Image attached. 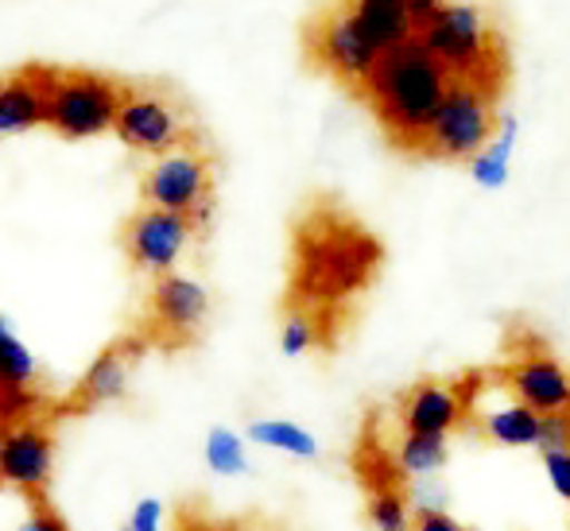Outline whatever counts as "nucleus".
Segmentation results:
<instances>
[{
  "instance_id": "412c9836",
  "label": "nucleus",
  "mask_w": 570,
  "mask_h": 531,
  "mask_svg": "<svg viewBox=\"0 0 570 531\" xmlns=\"http://www.w3.org/2000/svg\"><path fill=\"white\" fill-rule=\"evenodd\" d=\"M331 315L334 311H315V307H287L284 326H279V350L284 357H303L315 345L331 342Z\"/></svg>"
},
{
  "instance_id": "dca6fc26",
  "label": "nucleus",
  "mask_w": 570,
  "mask_h": 531,
  "mask_svg": "<svg viewBox=\"0 0 570 531\" xmlns=\"http://www.w3.org/2000/svg\"><path fill=\"white\" fill-rule=\"evenodd\" d=\"M132 357H136L132 342H117L109 350H101L90 361V368L82 373V381L75 384V392H70V407L75 412H94V407L125 400L128 376H132Z\"/></svg>"
},
{
  "instance_id": "cd10ccee",
  "label": "nucleus",
  "mask_w": 570,
  "mask_h": 531,
  "mask_svg": "<svg viewBox=\"0 0 570 531\" xmlns=\"http://www.w3.org/2000/svg\"><path fill=\"white\" fill-rule=\"evenodd\" d=\"M20 531H67V524H62L43 501H36V509H31V517L20 524Z\"/></svg>"
},
{
  "instance_id": "39448f33",
  "label": "nucleus",
  "mask_w": 570,
  "mask_h": 531,
  "mask_svg": "<svg viewBox=\"0 0 570 531\" xmlns=\"http://www.w3.org/2000/svg\"><path fill=\"white\" fill-rule=\"evenodd\" d=\"M497 94L478 82H451L443 106L423 132L420 156L470 164L497 132Z\"/></svg>"
},
{
  "instance_id": "393cba45",
  "label": "nucleus",
  "mask_w": 570,
  "mask_h": 531,
  "mask_svg": "<svg viewBox=\"0 0 570 531\" xmlns=\"http://www.w3.org/2000/svg\"><path fill=\"white\" fill-rule=\"evenodd\" d=\"M543 470H548V478H551V489H556L563 501H570V446L548 450V454H543Z\"/></svg>"
},
{
  "instance_id": "f257e3e1",
  "label": "nucleus",
  "mask_w": 570,
  "mask_h": 531,
  "mask_svg": "<svg viewBox=\"0 0 570 531\" xmlns=\"http://www.w3.org/2000/svg\"><path fill=\"white\" fill-rule=\"evenodd\" d=\"M384 248L365 225L334 206H315L295 229L292 307L338 311L373 284Z\"/></svg>"
},
{
  "instance_id": "b1692460",
  "label": "nucleus",
  "mask_w": 570,
  "mask_h": 531,
  "mask_svg": "<svg viewBox=\"0 0 570 531\" xmlns=\"http://www.w3.org/2000/svg\"><path fill=\"white\" fill-rule=\"evenodd\" d=\"M203 458L218 478H240L248 473V450H245V439H240L233 426H214L206 434V446H203Z\"/></svg>"
},
{
  "instance_id": "f03ea898",
  "label": "nucleus",
  "mask_w": 570,
  "mask_h": 531,
  "mask_svg": "<svg viewBox=\"0 0 570 531\" xmlns=\"http://www.w3.org/2000/svg\"><path fill=\"white\" fill-rule=\"evenodd\" d=\"M446 90H451V75L443 70V62L420 39H407L381 55L368 82L361 86V98L396 148L420 151L423 132L443 106Z\"/></svg>"
},
{
  "instance_id": "2eb2a0df",
  "label": "nucleus",
  "mask_w": 570,
  "mask_h": 531,
  "mask_svg": "<svg viewBox=\"0 0 570 531\" xmlns=\"http://www.w3.org/2000/svg\"><path fill=\"white\" fill-rule=\"evenodd\" d=\"M55 70L59 67H20L0 78V136H20L47 125Z\"/></svg>"
},
{
  "instance_id": "f3484780",
  "label": "nucleus",
  "mask_w": 570,
  "mask_h": 531,
  "mask_svg": "<svg viewBox=\"0 0 570 531\" xmlns=\"http://www.w3.org/2000/svg\"><path fill=\"white\" fill-rule=\"evenodd\" d=\"M39 381V365L31 350L12 334L4 318H0V420H12L31 404V389Z\"/></svg>"
},
{
  "instance_id": "5701e85b",
  "label": "nucleus",
  "mask_w": 570,
  "mask_h": 531,
  "mask_svg": "<svg viewBox=\"0 0 570 531\" xmlns=\"http://www.w3.org/2000/svg\"><path fill=\"white\" fill-rule=\"evenodd\" d=\"M365 520L373 531H412L415 512H412V501H407L404 489L384 485V489H373V493H368Z\"/></svg>"
},
{
  "instance_id": "9b49d317",
  "label": "nucleus",
  "mask_w": 570,
  "mask_h": 531,
  "mask_svg": "<svg viewBox=\"0 0 570 531\" xmlns=\"http://www.w3.org/2000/svg\"><path fill=\"white\" fill-rule=\"evenodd\" d=\"M210 318V295L198 279L167 272L148 287V337L164 345H183Z\"/></svg>"
},
{
  "instance_id": "a878e982",
  "label": "nucleus",
  "mask_w": 570,
  "mask_h": 531,
  "mask_svg": "<svg viewBox=\"0 0 570 531\" xmlns=\"http://www.w3.org/2000/svg\"><path fill=\"white\" fill-rule=\"evenodd\" d=\"M125 531H164V504L156 496H144L132 509V517H128Z\"/></svg>"
},
{
  "instance_id": "4468645a",
  "label": "nucleus",
  "mask_w": 570,
  "mask_h": 531,
  "mask_svg": "<svg viewBox=\"0 0 570 531\" xmlns=\"http://www.w3.org/2000/svg\"><path fill=\"white\" fill-rule=\"evenodd\" d=\"M400 426L407 434H451L465 423V381H420L400 396Z\"/></svg>"
},
{
  "instance_id": "423d86ee",
  "label": "nucleus",
  "mask_w": 570,
  "mask_h": 531,
  "mask_svg": "<svg viewBox=\"0 0 570 531\" xmlns=\"http://www.w3.org/2000/svg\"><path fill=\"white\" fill-rule=\"evenodd\" d=\"M140 203L151 210L183 214L195 225H206L214 203V171L206 151H198L187 140L151 159L148 171L140 175Z\"/></svg>"
},
{
  "instance_id": "c85d7f7f",
  "label": "nucleus",
  "mask_w": 570,
  "mask_h": 531,
  "mask_svg": "<svg viewBox=\"0 0 570 531\" xmlns=\"http://www.w3.org/2000/svg\"><path fill=\"white\" fill-rule=\"evenodd\" d=\"M407 4V12H412V20H415V28H420L428 16H435L443 4H451V0H404Z\"/></svg>"
},
{
  "instance_id": "1a4fd4ad",
  "label": "nucleus",
  "mask_w": 570,
  "mask_h": 531,
  "mask_svg": "<svg viewBox=\"0 0 570 531\" xmlns=\"http://www.w3.org/2000/svg\"><path fill=\"white\" fill-rule=\"evenodd\" d=\"M473 415V426L485 434L497 446H535L540 442V415L532 407H524L512 389L504 384V376H473L465 381V420Z\"/></svg>"
},
{
  "instance_id": "f8f14e48",
  "label": "nucleus",
  "mask_w": 570,
  "mask_h": 531,
  "mask_svg": "<svg viewBox=\"0 0 570 531\" xmlns=\"http://www.w3.org/2000/svg\"><path fill=\"white\" fill-rule=\"evenodd\" d=\"M501 376L512 389V396L524 407H532L535 415L570 412V368L556 353L543 350L540 342L517 345V353H512Z\"/></svg>"
},
{
  "instance_id": "0eeeda50",
  "label": "nucleus",
  "mask_w": 570,
  "mask_h": 531,
  "mask_svg": "<svg viewBox=\"0 0 570 531\" xmlns=\"http://www.w3.org/2000/svg\"><path fill=\"white\" fill-rule=\"evenodd\" d=\"M307 55L315 59V67H323L331 78H338L342 86L361 94V86L368 82V75L376 70L384 51L365 36L357 16L350 12V4H334L311 20Z\"/></svg>"
},
{
  "instance_id": "aec40b11",
  "label": "nucleus",
  "mask_w": 570,
  "mask_h": 531,
  "mask_svg": "<svg viewBox=\"0 0 570 531\" xmlns=\"http://www.w3.org/2000/svg\"><path fill=\"white\" fill-rule=\"evenodd\" d=\"M245 439L256 442V446L279 450V454L303 458V462H315L318 458V439L307 431V426H299L292 420H253L245 431Z\"/></svg>"
},
{
  "instance_id": "9d476101",
  "label": "nucleus",
  "mask_w": 570,
  "mask_h": 531,
  "mask_svg": "<svg viewBox=\"0 0 570 531\" xmlns=\"http://www.w3.org/2000/svg\"><path fill=\"white\" fill-rule=\"evenodd\" d=\"M198 225L183 214H167V210H151V206H140L125 225V253L128 264L144 276L159 279L167 272H175V264L183 260V253L195 240Z\"/></svg>"
},
{
  "instance_id": "6ab92c4d",
  "label": "nucleus",
  "mask_w": 570,
  "mask_h": 531,
  "mask_svg": "<svg viewBox=\"0 0 570 531\" xmlns=\"http://www.w3.org/2000/svg\"><path fill=\"white\" fill-rule=\"evenodd\" d=\"M517 136H520L517 117H504L501 128L493 132V140L470 159V179L478 183L481 190H501L504 183H509V159H512V148H517Z\"/></svg>"
},
{
  "instance_id": "bb28decb",
  "label": "nucleus",
  "mask_w": 570,
  "mask_h": 531,
  "mask_svg": "<svg viewBox=\"0 0 570 531\" xmlns=\"http://www.w3.org/2000/svg\"><path fill=\"white\" fill-rule=\"evenodd\" d=\"M412 531H465V528L458 524V520L446 509H439V512H415Z\"/></svg>"
},
{
  "instance_id": "6e6552de",
  "label": "nucleus",
  "mask_w": 570,
  "mask_h": 531,
  "mask_svg": "<svg viewBox=\"0 0 570 531\" xmlns=\"http://www.w3.org/2000/svg\"><path fill=\"white\" fill-rule=\"evenodd\" d=\"M114 132L125 148L140 151V156H164L190 140L183 109L159 90H125Z\"/></svg>"
},
{
  "instance_id": "20e7f679",
  "label": "nucleus",
  "mask_w": 570,
  "mask_h": 531,
  "mask_svg": "<svg viewBox=\"0 0 570 531\" xmlns=\"http://www.w3.org/2000/svg\"><path fill=\"white\" fill-rule=\"evenodd\" d=\"M125 82L94 70H55L51 98H47V128H55L67 140H94L114 132Z\"/></svg>"
},
{
  "instance_id": "7ed1b4c3",
  "label": "nucleus",
  "mask_w": 570,
  "mask_h": 531,
  "mask_svg": "<svg viewBox=\"0 0 570 531\" xmlns=\"http://www.w3.org/2000/svg\"><path fill=\"white\" fill-rule=\"evenodd\" d=\"M415 39L443 62L451 82H478L485 90H501L504 51L497 31L489 28L485 12L470 0H451L435 16L415 28Z\"/></svg>"
},
{
  "instance_id": "4be33fe9",
  "label": "nucleus",
  "mask_w": 570,
  "mask_h": 531,
  "mask_svg": "<svg viewBox=\"0 0 570 531\" xmlns=\"http://www.w3.org/2000/svg\"><path fill=\"white\" fill-rule=\"evenodd\" d=\"M446 458H451V450H446L443 434H407L404 431V439H400V446H396V470L412 481L439 478Z\"/></svg>"
},
{
  "instance_id": "c756f323",
  "label": "nucleus",
  "mask_w": 570,
  "mask_h": 531,
  "mask_svg": "<svg viewBox=\"0 0 570 531\" xmlns=\"http://www.w3.org/2000/svg\"><path fill=\"white\" fill-rule=\"evenodd\" d=\"M0 439H4V426H0Z\"/></svg>"
},
{
  "instance_id": "a211bd4d",
  "label": "nucleus",
  "mask_w": 570,
  "mask_h": 531,
  "mask_svg": "<svg viewBox=\"0 0 570 531\" xmlns=\"http://www.w3.org/2000/svg\"><path fill=\"white\" fill-rule=\"evenodd\" d=\"M345 4H350V12L357 16L365 36L373 39L381 51H392V47L415 39V20L404 0H345Z\"/></svg>"
},
{
  "instance_id": "ddd939ff",
  "label": "nucleus",
  "mask_w": 570,
  "mask_h": 531,
  "mask_svg": "<svg viewBox=\"0 0 570 531\" xmlns=\"http://www.w3.org/2000/svg\"><path fill=\"white\" fill-rule=\"evenodd\" d=\"M51 470H55L51 426L39 420H20L4 426V439H0V481L8 489H20L31 501H43V489L51 485Z\"/></svg>"
}]
</instances>
